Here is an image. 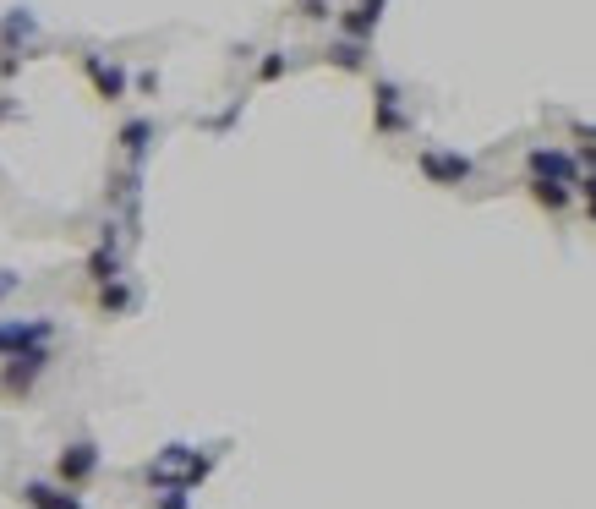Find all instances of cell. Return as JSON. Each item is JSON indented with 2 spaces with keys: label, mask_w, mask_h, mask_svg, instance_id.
Returning <instances> with one entry per match:
<instances>
[{
  "label": "cell",
  "mask_w": 596,
  "mask_h": 509,
  "mask_svg": "<svg viewBox=\"0 0 596 509\" xmlns=\"http://www.w3.org/2000/svg\"><path fill=\"white\" fill-rule=\"evenodd\" d=\"M44 367H50V345H22V351H11L6 367H0V389H6V395H28Z\"/></svg>",
  "instance_id": "cell-1"
},
{
  "label": "cell",
  "mask_w": 596,
  "mask_h": 509,
  "mask_svg": "<svg viewBox=\"0 0 596 509\" xmlns=\"http://www.w3.org/2000/svg\"><path fill=\"white\" fill-rule=\"evenodd\" d=\"M416 170H422L432 187H465L476 165L465 154H454V148H422V154H416Z\"/></svg>",
  "instance_id": "cell-2"
},
{
  "label": "cell",
  "mask_w": 596,
  "mask_h": 509,
  "mask_svg": "<svg viewBox=\"0 0 596 509\" xmlns=\"http://www.w3.org/2000/svg\"><path fill=\"white\" fill-rule=\"evenodd\" d=\"M93 471H99V444H88V438L66 444V449H61V460H55V477H61L66 488H83Z\"/></svg>",
  "instance_id": "cell-3"
},
{
  "label": "cell",
  "mask_w": 596,
  "mask_h": 509,
  "mask_svg": "<svg viewBox=\"0 0 596 509\" xmlns=\"http://www.w3.org/2000/svg\"><path fill=\"white\" fill-rule=\"evenodd\" d=\"M55 340V323L50 318H0V356L22 351V345H50Z\"/></svg>",
  "instance_id": "cell-4"
},
{
  "label": "cell",
  "mask_w": 596,
  "mask_h": 509,
  "mask_svg": "<svg viewBox=\"0 0 596 509\" xmlns=\"http://www.w3.org/2000/svg\"><path fill=\"white\" fill-rule=\"evenodd\" d=\"M531 176L536 181H558V187H575L580 181V159L564 148H531Z\"/></svg>",
  "instance_id": "cell-5"
},
{
  "label": "cell",
  "mask_w": 596,
  "mask_h": 509,
  "mask_svg": "<svg viewBox=\"0 0 596 509\" xmlns=\"http://www.w3.org/2000/svg\"><path fill=\"white\" fill-rule=\"evenodd\" d=\"M83 72H88V83L99 88V99H126V83H132V77H126V66H115V61H104V55H83Z\"/></svg>",
  "instance_id": "cell-6"
},
{
  "label": "cell",
  "mask_w": 596,
  "mask_h": 509,
  "mask_svg": "<svg viewBox=\"0 0 596 509\" xmlns=\"http://www.w3.org/2000/svg\"><path fill=\"white\" fill-rule=\"evenodd\" d=\"M372 126H378L383 137L389 132H405V104H400V83H378L372 88Z\"/></svg>",
  "instance_id": "cell-7"
},
{
  "label": "cell",
  "mask_w": 596,
  "mask_h": 509,
  "mask_svg": "<svg viewBox=\"0 0 596 509\" xmlns=\"http://www.w3.org/2000/svg\"><path fill=\"white\" fill-rule=\"evenodd\" d=\"M154 137H159V126L148 121V115H137V121H126V126H121V137H115V143H121V154L132 159V165H143L148 148H154Z\"/></svg>",
  "instance_id": "cell-8"
},
{
  "label": "cell",
  "mask_w": 596,
  "mask_h": 509,
  "mask_svg": "<svg viewBox=\"0 0 596 509\" xmlns=\"http://www.w3.org/2000/svg\"><path fill=\"white\" fill-rule=\"evenodd\" d=\"M22 499H28L33 509H83V499L77 493H66V488H55V482H22Z\"/></svg>",
  "instance_id": "cell-9"
},
{
  "label": "cell",
  "mask_w": 596,
  "mask_h": 509,
  "mask_svg": "<svg viewBox=\"0 0 596 509\" xmlns=\"http://www.w3.org/2000/svg\"><path fill=\"white\" fill-rule=\"evenodd\" d=\"M88 280H93V285L121 280V247H115V236H104V241H99V252L88 258Z\"/></svg>",
  "instance_id": "cell-10"
},
{
  "label": "cell",
  "mask_w": 596,
  "mask_h": 509,
  "mask_svg": "<svg viewBox=\"0 0 596 509\" xmlns=\"http://www.w3.org/2000/svg\"><path fill=\"white\" fill-rule=\"evenodd\" d=\"M323 61L340 66V72H367V44H361V39H340V44L323 50Z\"/></svg>",
  "instance_id": "cell-11"
},
{
  "label": "cell",
  "mask_w": 596,
  "mask_h": 509,
  "mask_svg": "<svg viewBox=\"0 0 596 509\" xmlns=\"http://www.w3.org/2000/svg\"><path fill=\"white\" fill-rule=\"evenodd\" d=\"M39 33V17H33L28 6H17L11 17H0V39H6V50H17L22 39H33Z\"/></svg>",
  "instance_id": "cell-12"
},
{
  "label": "cell",
  "mask_w": 596,
  "mask_h": 509,
  "mask_svg": "<svg viewBox=\"0 0 596 509\" xmlns=\"http://www.w3.org/2000/svg\"><path fill=\"white\" fill-rule=\"evenodd\" d=\"M340 33H345V39H361V44H367L372 33H378V11H367V6H350L345 17H340Z\"/></svg>",
  "instance_id": "cell-13"
},
{
  "label": "cell",
  "mask_w": 596,
  "mask_h": 509,
  "mask_svg": "<svg viewBox=\"0 0 596 509\" xmlns=\"http://www.w3.org/2000/svg\"><path fill=\"white\" fill-rule=\"evenodd\" d=\"M132 302H137V291L126 280H110V285H99V307L110 312V318H121V312H132Z\"/></svg>",
  "instance_id": "cell-14"
},
{
  "label": "cell",
  "mask_w": 596,
  "mask_h": 509,
  "mask_svg": "<svg viewBox=\"0 0 596 509\" xmlns=\"http://www.w3.org/2000/svg\"><path fill=\"white\" fill-rule=\"evenodd\" d=\"M531 198L547 208V214H564L569 208V187H558V181H531Z\"/></svg>",
  "instance_id": "cell-15"
},
{
  "label": "cell",
  "mask_w": 596,
  "mask_h": 509,
  "mask_svg": "<svg viewBox=\"0 0 596 509\" xmlns=\"http://www.w3.org/2000/svg\"><path fill=\"white\" fill-rule=\"evenodd\" d=\"M285 50H268L263 61H257V83H279V77H285Z\"/></svg>",
  "instance_id": "cell-16"
},
{
  "label": "cell",
  "mask_w": 596,
  "mask_h": 509,
  "mask_svg": "<svg viewBox=\"0 0 596 509\" xmlns=\"http://www.w3.org/2000/svg\"><path fill=\"white\" fill-rule=\"evenodd\" d=\"M159 509H192V504H186V488H165V493H159Z\"/></svg>",
  "instance_id": "cell-17"
},
{
  "label": "cell",
  "mask_w": 596,
  "mask_h": 509,
  "mask_svg": "<svg viewBox=\"0 0 596 509\" xmlns=\"http://www.w3.org/2000/svg\"><path fill=\"white\" fill-rule=\"evenodd\" d=\"M329 0H301V17H312V22H323V17H329Z\"/></svg>",
  "instance_id": "cell-18"
},
{
  "label": "cell",
  "mask_w": 596,
  "mask_h": 509,
  "mask_svg": "<svg viewBox=\"0 0 596 509\" xmlns=\"http://www.w3.org/2000/svg\"><path fill=\"white\" fill-rule=\"evenodd\" d=\"M580 192H586V208H591V219H596V170H591V181H586Z\"/></svg>",
  "instance_id": "cell-19"
},
{
  "label": "cell",
  "mask_w": 596,
  "mask_h": 509,
  "mask_svg": "<svg viewBox=\"0 0 596 509\" xmlns=\"http://www.w3.org/2000/svg\"><path fill=\"white\" fill-rule=\"evenodd\" d=\"M580 165H586V170H596V143H586V148H580Z\"/></svg>",
  "instance_id": "cell-20"
},
{
  "label": "cell",
  "mask_w": 596,
  "mask_h": 509,
  "mask_svg": "<svg viewBox=\"0 0 596 509\" xmlns=\"http://www.w3.org/2000/svg\"><path fill=\"white\" fill-rule=\"evenodd\" d=\"M17 285H22L17 274H0V296H11V291H17Z\"/></svg>",
  "instance_id": "cell-21"
},
{
  "label": "cell",
  "mask_w": 596,
  "mask_h": 509,
  "mask_svg": "<svg viewBox=\"0 0 596 509\" xmlns=\"http://www.w3.org/2000/svg\"><path fill=\"white\" fill-rule=\"evenodd\" d=\"M575 137L580 143H596V126H575Z\"/></svg>",
  "instance_id": "cell-22"
}]
</instances>
